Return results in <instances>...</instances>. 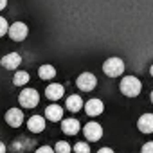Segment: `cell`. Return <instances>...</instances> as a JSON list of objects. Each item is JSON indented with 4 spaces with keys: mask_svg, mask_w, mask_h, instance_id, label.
Wrapping results in <instances>:
<instances>
[{
    "mask_svg": "<svg viewBox=\"0 0 153 153\" xmlns=\"http://www.w3.org/2000/svg\"><path fill=\"white\" fill-rule=\"evenodd\" d=\"M119 90L126 97H137L140 94V90H142V85H140V81L135 78V76H126V78L121 79Z\"/></svg>",
    "mask_w": 153,
    "mask_h": 153,
    "instance_id": "cell-1",
    "label": "cell"
},
{
    "mask_svg": "<svg viewBox=\"0 0 153 153\" xmlns=\"http://www.w3.org/2000/svg\"><path fill=\"white\" fill-rule=\"evenodd\" d=\"M103 72L108 76V78H117L124 72V61L121 58H108L103 63Z\"/></svg>",
    "mask_w": 153,
    "mask_h": 153,
    "instance_id": "cell-2",
    "label": "cell"
},
{
    "mask_svg": "<svg viewBox=\"0 0 153 153\" xmlns=\"http://www.w3.org/2000/svg\"><path fill=\"white\" fill-rule=\"evenodd\" d=\"M18 101L24 108H36L40 103V94L34 88H24L18 96Z\"/></svg>",
    "mask_w": 153,
    "mask_h": 153,
    "instance_id": "cell-3",
    "label": "cell"
},
{
    "mask_svg": "<svg viewBox=\"0 0 153 153\" xmlns=\"http://www.w3.org/2000/svg\"><path fill=\"white\" fill-rule=\"evenodd\" d=\"M76 85H78V88L83 90V92H92L96 88V85H97V78L92 72H83V74L78 76Z\"/></svg>",
    "mask_w": 153,
    "mask_h": 153,
    "instance_id": "cell-4",
    "label": "cell"
},
{
    "mask_svg": "<svg viewBox=\"0 0 153 153\" xmlns=\"http://www.w3.org/2000/svg\"><path fill=\"white\" fill-rule=\"evenodd\" d=\"M29 34V29L24 22H15L11 27H9V38L13 42H24Z\"/></svg>",
    "mask_w": 153,
    "mask_h": 153,
    "instance_id": "cell-5",
    "label": "cell"
},
{
    "mask_svg": "<svg viewBox=\"0 0 153 153\" xmlns=\"http://www.w3.org/2000/svg\"><path fill=\"white\" fill-rule=\"evenodd\" d=\"M83 133H85V137L90 140V142H96V140H99L101 137H103V128H101V124L99 123H87L85 124V128H83Z\"/></svg>",
    "mask_w": 153,
    "mask_h": 153,
    "instance_id": "cell-6",
    "label": "cell"
},
{
    "mask_svg": "<svg viewBox=\"0 0 153 153\" xmlns=\"http://www.w3.org/2000/svg\"><path fill=\"white\" fill-rule=\"evenodd\" d=\"M6 123H7L11 128L22 126V124H24V114H22V110H18V108H9V110L6 112Z\"/></svg>",
    "mask_w": 153,
    "mask_h": 153,
    "instance_id": "cell-7",
    "label": "cell"
},
{
    "mask_svg": "<svg viewBox=\"0 0 153 153\" xmlns=\"http://www.w3.org/2000/svg\"><path fill=\"white\" fill-rule=\"evenodd\" d=\"M20 63H22V56H20L18 52H9V54H6L2 59H0V65H2L4 68H7V70L18 68Z\"/></svg>",
    "mask_w": 153,
    "mask_h": 153,
    "instance_id": "cell-8",
    "label": "cell"
},
{
    "mask_svg": "<svg viewBox=\"0 0 153 153\" xmlns=\"http://www.w3.org/2000/svg\"><path fill=\"white\" fill-rule=\"evenodd\" d=\"M103 110H105V105H103L101 99H90V101L85 103V112L90 117H96V115L103 114Z\"/></svg>",
    "mask_w": 153,
    "mask_h": 153,
    "instance_id": "cell-9",
    "label": "cell"
},
{
    "mask_svg": "<svg viewBox=\"0 0 153 153\" xmlns=\"http://www.w3.org/2000/svg\"><path fill=\"white\" fill-rule=\"evenodd\" d=\"M45 119H49L51 123L63 121V108L59 105H49L45 108Z\"/></svg>",
    "mask_w": 153,
    "mask_h": 153,
    "instance_id": "cell-10",
    "label": "cell"
},
{
    "mask_svg": "<svg viewBox=\"0 0 153 153\" xmlns=\"http://www.w3.org/2000/svg\"><path fill=\"white\" fill-rule=\"evenodd\" d=\"M79 128H81V124H79V121L78 119H63L61 121V131L63 133H67V135H76L79 131Z\"/></svg>",
    "mask_w": 153,
    "mask_h": 153,
    "instance_id": "cell-11",
    "label": "cell"
},
{
    "mask_svg": "<svg viewBox=\"0 0 153 153\" xmlns=\"http://www.w3.org/2000/svg\"><path fill=\"white\" fill-rule=\"evenodd\" d=\"M137 128L142 133H153V114H144L137 121Z\"/></svg>",
    "mask_w": 153,
    "mask_h": 153,
    "instance_id": "cell-12",
    "label": "cell"
},
{
    "mask_svg": "<svg viewBox=\"0 0 153 153\" xmlns=\"http://www.w3.org/2000/svg\"><path fill=\"white\" fill-rule=\"evenodd\" d=\"M63 94H65V88H63V85H59V83H52V85H49V87L45 88V96H47L51 101L61 99Z\"/></svg>",
    "mask_w": 153,
    "mask_h": 153,
    "instance_id": "cell-13",
    "label": "cell"
},
{
    "mask_svg": "<svg viewBox=\"0 0 153 153\" xmlns=\"http://www.w3.org/2000/svg\"><path fill=\"white\" fill-rule=\"evenodd\" d=\"M27 130L33 131V133H40L45 130V117L42 115H33L29 121H27Z\"/></svg>",
    "mask_w": 153,
    "mask_h": 153,
    "instance_id": "cell-14",
    "label": "cell"
},
{
    "mask_svg": "<svg viewBox=\"0 0 153 153\" xmlns=\"http://www.w3.org/2000/svg\"><path fill=\"white\" fill-rule=\"evenodd\" d=\"M65 105H67V110H68V112H74V114H76V112H79V110L85 106L83 99H81L78 94H72V96H68Z\"/></svg>",
    "mask_w": 153,
    "mask_h": 153,
    "instance_id": "cell-15",
    "label": "cell"
},
{
    "mask_svg": "<svg viewBox=\"0 0 153 153\" xmlns=\"http://www.w3.org/2000/svg\"><path fill=\"white\" fill-rule=\"evenodd\" d=\"M38 74H40L42 79H52L54 76H56V68L52 65H42L38 68Z\"/></svg>",
    "mask_w": 153,
    "mask_h": 153,
    "instance_id": "cell-16",
    "label": "cell"
},
{
    "mask_svg": "<svg viewBox=\"0 0 153 153\" xmlns=\"http://www.w3.org/2000/svg\"><path fill=\"white\" fill-rule=\"evenodd\" d=\"M25 83H29V74L25 70H18L15 76H13V85L15 87H24Z\"/></svg>",
    "mask_w": 153,
    "mask_h": 153,
    "instance_id": "cell-17",
    "label": "cell"
},
{
    "mask_svg": "<svg viewBox=\"0 0 153 153\" xmlns=\"http://www.w3.org/2000/svg\"><path fill=\"white\" fill-rule=\"evenodd\" d=\"M54 151H56V153H70L72 148H70L68 142H65V140H58L56 146H54Z\"/></svg>",
    "mask_w": 153,
    "mask_h": 153,
    "instance_id": "cell-18",
    "label": "cell"
},
{
    "mask_svg": "<svg viewBox=\"0 0 153 153\" xmlns=\"http://www.w3.org/2000/svg\"><path fill=\"white\" fill-rule=\"evenodd\" d=\"M74 151H76V153H90V146H88L87 142H76Z\"/></svg>",
    "mask_w": 153,
    "mask_h": 153,
    "instance_id": "cell-19",
    "label": "cell"
},
{
    "mask_svg": "<svg viewBox=\"0 0 153 153\" xmlns=\"http://www.w3.org/2000/svg\"><path fill=\"white\" fill-rule=\"evenodd\" d=\"M6 33H9V24L4 16H0V38H2Z\"/></svg>",
    "mask_w": 153,
    "mask_h": 153,
    "instance_id": "cell-20",
    "label": "cell"
},
{
    "mask_svg": "<svg viewBox=\"0 0 153 153\" xmlns=\"http://www.w3.org/2000/svg\"><path fill=\"white\" fill-rule=\"evenodd\" d=\"M140 153H153V140L146 142V144L142 146V151H140Z\"/></svg>",
    "mask_w": 153,
    "mask_h": 153,
    "instance_id": "cell-21",
    "label": "cell"
},
{
    "mask_svg": "<svg viewBox=\"0 0 153 153\" xmlns=\"http://www.w3.org/2000/svg\"><path fill=\"white\" fill-rule=\"evenodd\" d=\"M36 153H56L51 146H42V148H38L36 149Z\"/></svg>",
    "mask_w": 153,
    "mask_h": 153,
    "instance_id": "cell-22",
    "label": "cell"
},
{
    "mask_svg": "<svg viewBox=\"0 0 153 153\" xmlns=\"http://www.w3.org/2000/svg\"><path fill=\"white\" fill-rule=\"evenodd\" d=\"M97 153H115V151H114V149H110V148H101Z\"/></svg>",
    "mask_w": 153,
    "mask_h": 153,
    "instance_id": "cell-23",
    "label": "cell"
},
{
    "mask_svg": "<svg viewBox=\"0 0 153 153\" xmlns=\"http://www.w3.org/2000/svg\"><path fill=\"white\" fill-rule=\"evenodd\" d=\"M0 153H6V144L0 140Z\"/></svg>",
    "mask_w": 153,
    "mask_h": 153,
    "instance_id": "cell-24",
    "label": "cell"
},
{
    "mask_svg": "<svg viewBox=\"0 0 153 153\" xmlns=\"http://www.w3.org/2000/svg\"><path fill=\"white\" fill-rule=\"evenodd\" d=\"M6 4H7V0H0V11L6 7Z\"/></svg>",
    "mask_w": 153,
    "mask_h": 153,
    "instance_id": "cell-25",
    "label": "cell"
},
{
    "mask_svg": "<svg viewBox=\"0 0 153 153\" xmlns=\"http://www.w3.org/2000/svg\"><path fill=\"white\" fill-rule=\"evenodd\" d=\"M149 74H151V76H153V65H151V68H149Z\"/></svg>",
    "mask_w": 153,
    "mask_h": 153,
    "instance_id": "cell-26",
    "label": "cell"
},
{
    "mask_svg": "<svg viewBox=\"0 0 153 153\" xmlns=\"http://www.w3.org/2000/svg\"><path fill=\"white\" fill-rule=\"evenodd\" d=\"M151 103H153V92H151Z\"/></svg>",
    "mask_w": 153,
    "mask_h": 153,
    "instance_id": "cell-27",
    "label": "cell"
}]
</instances>
